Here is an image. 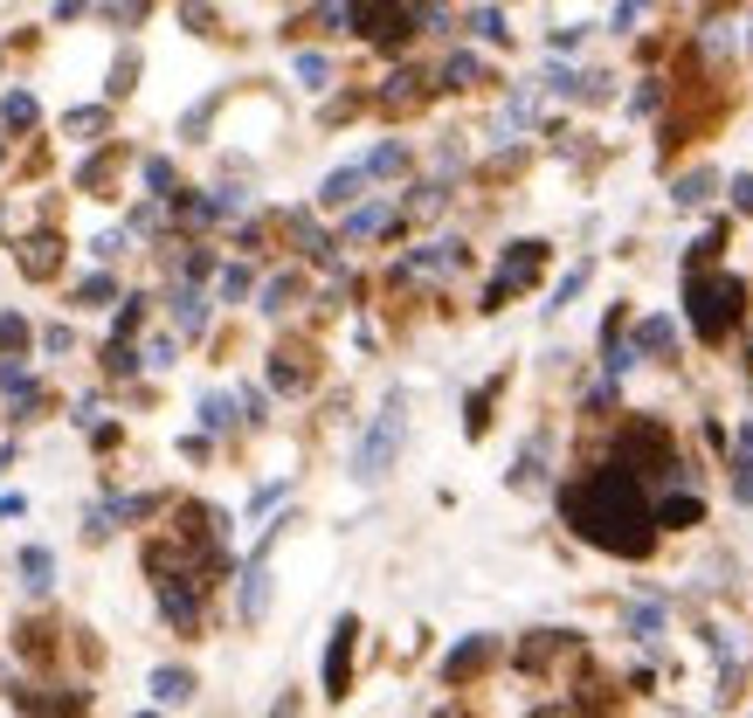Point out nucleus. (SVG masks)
<instances>
[{"label":"nucleus","instance_id":"1a4fd4ad","mask_svg":"<svg viewBox=\"0 0 753 718\" xmlns=\"http://www.w3.org/2000/svg\"><path fill=\"white\" fill-rule=\"evenodd\" d=\"M242 621H263V608H270V539L256 546V560L242 566V594H235Z\"/></svg>","mask_w":753,"mask_h":718},{"label":"nucleus","instance_id":"2f4dec72","mask_svg":"<svg viewBox=\"0 0 753 718\" xmlns=\"http://www.w3.org/2000/svg\"><path fill=\"white\" fill-rule=\"evenodd\" d=\"M291 297H297V277H270L263 283V311H284Z\"/></svg>","mask_w":753,"mask_h":718},{"label":"nucleus","instance_id":"58836bf2","mask_svg":"<svg viewBox=\"0 0 753 718\" xmlns=\"http://www.w3.org/2000/svg\"><path fill=\"white\" fill-rule=\"evenodd\" d=\"M104 180H111V153H98V159L77 166V187H104Z\"/></svg>","mask_w":753,"mask_h":718},{"label":"nucleus","instance_id":"f257e3e1","mask_svg":"<svg viewBox=\"0 0 753 718\" xmlns=\"http://www.w3.org/2000/svg\"><path fill=\"white\" fill-rule=\"evenodd\" d=\"M560 512L588 546L601 553H623V560H643L656 546V504L643 498V477L629 463H601L588 470L580 484L560 490Z\"/></svg>","mask_w":753,"mask_h":718},{"label":"nucleus","instance_id":"4468645a","mask_svg":"<svg viewBox=\"0 0 753 718\" xmlns=\"http://www.w3.org/2000/svg\"><path fill=\"white\" fill-rule=\"evenodd\" d=\"M539 477H546V436H533V443L519 449V463H512V484H519V490H533Z\"/></svg>","mask_w":753,"mask_h":718},{"label":"nucleus","instance_id":"49530a36","mask_svg":"<svg viewBox=\"0 0 753 718\" xmlns=\"http://www.w3.org/2000/svg\"><path fill=\"white\" fill-rule=\"evenodd\" d=\"M0 518H22V498H0Z\"/></svg>","mask_w":753,"mask_h":718},{"label":"nucleus","instance_id":"4be33fe9","mask_svg":"<svg viewBox=\"0 0 753 718\" xmlns=\"http://www.w3.org/2000/svg\"><path fill=\"white\" fill-rule=\"evenodd\" d=\"M0 352H8V367L28 352V318H14V311H0Z\"/></svg>","mask_w":753,"mask_h":718},{"label":"nucleus","instance_id":"f8f14e48","mask_svg":"<svg viewBox=\"0 0 753 718\" xmlns=\"http://www.w3.org/2000/svg\"><path fill=\"white\" fill-rule=\"evenodd\" d=\"M699 518H705V504L691 498V490H677V498L656 504V525H671V533H685V525H699Z\"/></svg>","mask_w":753,"mask_h":718},{"label":"nucleus","instance_id":"79ce46f5","mask_svg":"<svg viewBox=\"0 0 753 718\" xmlns=\"http://www.w3.org/2000/svg\"><path fill=\"white\" fill-rule=\"evenodd\" d=\"M90 249H98V256H104V262H111V256H125V229H104V235H98V242H90Z\"/></svg>","mask_w":753,"mask_h":718},{"label":"nucleus","instance_id":"ddd939ff","mask_svg":"<svg viewBox=\"0 0 753 718\" xmlns=\"http://www.w3.org/2000/svg\"><path fill=\"white\" fill-rule=\"evenodd\" d=\"M55 262H63V256H55V235H28L22 242V270L28 277H55Z\"/></svg>","mask_w":753,"mask_h":718},{"label":"nucleus","instance_id":"412c9836","mask_svg":"<svg viewBox=\"0 0 753 718\" xmlns=\"http://www.w3.org/2000/svg\"><path fill=\"white\" fill-rule=\"evenodd\" d=\"M49 580H55V560L42 553V546H28V553H22V588H35V594H42Z\"/></svg>","mask_w":753,"mask_h":718},{"label":"nucleus","instance_id":"72a5a7b5","mask_svg":"<svg viewBox=\"0 0 753 718\" xmlns=\"http://www.w3.org/2000/svg\"><path fill=\"white\" fill-rule=\"evenodd\" d=\"M63 131H77V139H90V131H104V111H63Z\"/></svg>","mask_w":753,"mask_h":718},{"label":"nucleus","instance_id":"20e7f679","mask_svg":"<svg viewBox=\"0 0 753 718\" xmlns=\"http://www.w3.org/2000/svg\"><path fill=\"white\" fill-rule=\"evenodd\" d=\"M615 463H629L636 477H685V470H677V449H671V428H656V422H623Z\"/></svg>","mask_w":753,"mask_h":718},{"label":"nucleus","instance_id":"423d86ee","mask_svg":"<svg viewBox=\"0 0 753 718\" xmlns=\"http://www.w3.org/2000/svg\"><path fill=\"white\" fill-rule=\"evenodd\" d=\"M539 270H546V242H512V249H505V262H498V283L484 291V311H498L512 291H533Z\"/></svg>","mask_w":753,"mask_h":718},{"label":"nucleus","instance_id":"9d476101","mask_svg":"<svg viewBox=\"0 0 753 718\" xmlns=\"http://www.w3.org/2000/svg\"><path fill=\"white\" fill-rule=\"evenodd\" d=\"M492 656H498V642H492V636H477V642H463V650L443 664V677H449V684H457V677H477L484 664H492Z\"/></svg>","mask_w":753,"mask_h":718},{"label":"nucleus","instance_id":"4c0bfd02","mask_svg":"<svg viewBox=\"0 0 753 718\" xmlns=\"http://www.w3.org/2000/svg\"><path fill=\"white\" fill-rule=\"evenodd\" d=\"M139 318H145V297H125V311H118V332H111V338H118V346H125V338L139 332Z\"/></svg>","mask_w":753,"mask_h":718},{"label":"nucleus","instance_id":"ea45409f","mask_svg":"<svg viewBox=\"0 0 753 718\" xmlns=\"http://www.w3.org/2000/svg\"><path fill=\"white\" fill-rule=\"evenodd\" d=\"M242 291H250V270H242V262H229V270H221V297H229V305H235Z\"/></svg>","mask_w":753,"mask_h":718},{"label":"nucleus","instance_id":"f3484780","mask_svg":"<svg viewBox=\"0 0 753 718\" xmlns=\"http://www.w3.org/2000/svg\"><path fill=\"white\" fill-rule=\"evenodd\" d=\"M381 104H387V111L422 104V77H416V69H394V77H387V90H381Z\"/></svg>","mask_w":753,"mask_h":718},{"label":"nucleus","instance_id":"c9c22d12","mask_svg":"<svg viewBox=\"0 0 753 718\" xmlns=\"http://www.w3.org/2000/svg\"><path fill=\"white\" fill-rule=\"evenodd\" d=\"M145 187H153L159 201H174V166H166V159H145Z\"/></svg>","mask_w":753,"mask_h":718},{"label":"nucleus","instance_id":"5701e85b","mask_svg":"<svg viewBox=\"0 0 753 718\" xmlns=\"http://www.w3.org/2000/svg\"><path fill=\"white\" fill-rule=\"evenodd\" d=\"M387 215H394L387 201H367V207H353V215H346V235H373V229H387Z\"/></svg>","mask_w":753,"mask_h":718},{"label":"nucleus","instance_id":"a878e982","mask_svg":"<svg viewBox=\"0 0 753 718\" xmlns=\"http://www.w3.org/2000/svg\"><path fill=\"white\" fill-rule=\"evenodd\" d=\"M104 373H111V381H131V373H139V352L111 338V346H104Z\"/></svg>","mask_w":753,"mask_h":718},{"label":"nucleus","instance_id":"c756f323","mask_svg":"<svg viewBox=\"0 0 753 718\" xmlns=\"http://www.w3.org/2000/svg\"><path fill=\"white\" fill-rule=\"evenodd\" d=\"M367 174H408V145H394V139H387L381 153L367 159Z\"/></svg>","mask_w":753,"mask_h":718},{"label":"nucleus","instance_id":"473e14b6","mask_svg":"<svg viewBox=\"0 0 753 718\" xmlns=\"http://www.w3.org/2000/svg\"><path fill=\"white\" fill-rule=\"evenodd\" d=\"M470 28H477L484 42H505V35H512V28H505V14H498V8H477V14H470Z\"/></svg>","mask_w":753,"mask_h":718},{"label":"nucleus","instance_id":"37998d69","mask_svg":"<svg viewBox=\"0 0 753 718\" xmlns=\"http://www.w3.org/2000/svg\"><path fill=\"white\" fill-rule=\"evenodd\" d=\"M180 14H187V28H208V22H215V8H208V0H187Z\"/></svg>","mask_w":753,"mask_h":718},{"label":"nucleus","instance_id":"e433bc0d","mask_svg":"<svg viewBox=\"0 0 753 718\" xmlns=\"http://www.w3.org/2000/svg\"><path fill=\"white\" fill-rule=\"evenodd\" d=\"M580 283H588V262H574V277H567V283H560V291H553V305H546V311H567L574 297H580Z\"/></svg>","mask_w":753,"mask_h":718},{"label":"nucleus","instance_id":"bb28decb","mask_svg":"<svg viewBox=\"0 0 753 718\" xmlns=\"http://www.w3.org/2000/svg\"><path fill=\"white\" fill-rule=\"evenodd\" d=\"M705 194H712V174H685V180L671 187V201H677V207H699Z\"/></svg>","mask_w":753,"mask_h":718},{"label":"nucleus","instance_id":"6ab92c4d","mask_svg":"<svg viewBox=\"0 0 753 718\" xmlns=\"http://www.w3.org/2000/svg\"><path fill=\"white\" fill-rule=\"evenodd\" d=\"M153 697H166V705H187V697H194V670H153Z\"/></svg>","mask_w":753,"mask_h":718},{"label":"nucleus","instance_id":"a18cd8bd","mask_svg":"<svg viewBox=\"0 0 753 718\" xmlns=\"http://www.w3.org/2000/svg\"><path fill=\"white\" fill-rule=\"evenodd\" d=\"M650 0H623V8H615V28H636V14H643Z\"/></svg>","mask_w":753,"mask_h":718},{"label":"nucleus","instance_id":"f704fd0d","mask_svg":"<svg viewBox=\"0 0 753 718\" xmlns=\"http://www.w3.org/2000/svg\"><path fill=\"white\" fill-rule=\"evenodd\" d=\"M297 77H305L311 90H326V77H332V63H326V55H311V49H305V55H297Z\"/></svg>","mask_w":753,"mask_h":718},{"label":"nucleus","instance_id":"7c9ffc66","mask_svg":"<svg viewBox=\"0 0 753 718\" xmlns=\"http://www.w3.org/2000/svg\"><path fill=\"white\" fill-rule=\"evenodd\" d=\"M131 77H139V49H125L118 63H111V98H125V90H131Z\"/></svg>","mask_w":753,"mask_h":718},{"label":"nucleus","instance_id":"2eb2a0df","mask_svg":"<svg viewBox=\"0 0 753 718\" xmlns=\"http://www.w3.org/2000/svg\"><path fill=\"white\" fill-rule=\"evenodd\" d=\"M174 318H180V332H201V325H208V305H201L194 283H174Z\"/></svg>","mask_w":753,"mask_h":718},{"label":"nucleus","instance_id":"c03bdc74","mask_svg":"<svg viewBox=\"0 0 753 718\" xmlns=\"http://www.w3.org/2000/svg\"><path fill=\"white\" fill-rule=\"evenodd\" d=\"M732 207H740V215H753V174L732 180Z\"/></svg>","mask_w":753,"mask_h":718},{"label":"nucleus","instance_id":"dca6fc26","mask_svg":"<svg viewBox=\"0 0 753 718\" xmlns=\"http://www.w3.org/2000/svg\"><path fill=\"white\" fill-rule=\"evenodd\" d=\"M270 381L284 387V394H297V387H311V367H305V352H277L270 359Z\"/></svg>","mask_w":753,"mask_h":718},{"label":"nucleus","instance_id":"0eeeda50","mask_svg":"<svg viewBox=\"0 0 753 718\" xmlns=\"http://www.w3.org/2000/svg\"><path fill=\"white\" fill-rule=\"evenodd\" d=\"M159 615L174 621L180 636H194V629H201V580H187V574H159Z\"/></svg>","mask_w":753,"mask_h":718},{"label":"nucleus","instance_id":"cd10ccee","mask_svg":"<svg viewBox=\"0 0 753 718\" xmlns=\"http://www.w3.org/2000/svg\"><path fill=\"white\" fill-rule=\"evenodd\" d=\"M732 498L753 512V449H740V457H732Z\"/></svg>","mask_w":753,"mask_h":718},{"label":"nucleus","instance_id":"9b49d317","mask_svg":"<svg viewBox=\"0 0 753 718\" xmlns=\"http://www.w3.org/2000/svg\"><path fill=\"white\" fill-rule=\"evenodd\" d=\"M360 187H367V166H339V174L318 187V201H326V207H353V201H360Z\"/></svg>","mask_w":753,"mask_h":718},{"label":"nucleus","instance_id":"39448f33","mask_svg":"<svg viewBox=\"0 0 753 718\" xmlns=\"http://www.w3.org/2000/svg\"><path fill=\"white\" fill-rule=\"evenodd\" d=\"M346 22L360 28L367 42H381V49H401L408 35H416V28H408L416 14H408L401 0H346Z\"/></svg>","mask_w":753,"mask_h":718},{"label":"nucleus","instance_id":"393cba45","mask_svg":"<svg viewBox=\"0 0 753 718\" xmlns=\"http://www.w3.org/2000/svg\"><path fill=\"white\" fill-rule=\"evenodd\" d=\"M492 401H498V381H492V387H477V394H470V422H463V428H470V436H484V428H492Z\"/></svg>","mask_w":753,"mask_h":718},{"label":"nucleus","instance_id":"b1692460","mask_svg":"<svg viewBox=\"0 0 753 718\" xmlns=\"http://www.w3.org/2000/svg\"><path fill=\"white\" fill-rule=\"evenodd\" d=\"M35 118H42V111H35V98H28V90H8V104H0V125H14V131H28Z\"/></svg>","mask_w":753,"mask_h":718},{"label":"nucleus","instance_id":"f03ea898","mask_svg":"<svg viewBox=\"0 0 753 718\" xmlns=\"http://www.w3.org/2000/svg\"><path fill=\"white\" fill-rule=\"evenodd\" d=\"M685 305H691V325H699V338H719L740 325V305H746V291H740V277H719V270H691L685 277Z\"/></svg>","mask_w":753,"mask_h":718},{"label":"nucleus","instance_id":"aec40b11","mask_svg":"<svg viewBox=\"0 0 753 718\" xmlns=\"http://www.w3.org/2000/svg\"><path fill=\"white\" fill-rule=\"evenodd\" d=\"M671 346H677L671 318H643V325H636V352H671Z\"/></svg>","mask_w":753,"mask_h":718},{"label":"nucleus","instance_id":"a211bd4d","mask_svg":"<svg viewBox=\"0 0 753 718\" xmlns=\"http://www.w3.org/2000/svg\"><path fill=\"white\" fill-rule=\"evenodd\" d=\"M443 84H449V90H470V84H484V63H477L470 49H457V55L443 63Z\"/></svg>","mask_w":753,"mask_h":718},{"label":"nucleus","instance_id":"a19ab883","mask_svg":"<svg viewBox=\"0 0 753 718\" xmlns=\"http://www.w3.org/2000/svg\"><path fill=\"white\" fill-rule=\"evenodd\" d=\"M201 422H208V428H229V401H221V394H208V401H201Z\"/></svg>","mask_w":753,"mask_h":718},{"label":"nucleus","instance_id":"6e6552de","mask_svg":"<svg viewBox=\"0 0 753 718\" xmlns=\"http://www.w3.org/2000/svg\"><path fill=\"white\" fill-rule=\"evenodd\" d=\"M353 636H360V621L339 615L332 650H326V697H346V684H353Z\"/></svg>","mask_w":753,"mask_h":718},{"label":"nucleus","instance_id":"c85d7f7f","mask_svg":"<svg viewBox=\"0 0 753 718\" xmlns=\"http://www.w3.org/2000/svg\"><path fill=\"white\" fill-rule=\"evenodd\" d=\"M118 297V277H84L77 283V305H111Z\"/></svg>","mask_w":753,"mask_h":718},{"label":"nucleus","instance_id":"7ed1b4c3","mask_svg":"<svg viewBox=\"0 0 753 718\" xmlns=\"http://www.w3.org/2000/svg\"><path fill=\"white\" fill-rule=\"evenodd\" d=\"M401 443H408V401H401V394H387V408L373 414V428L360 436V449H353V477L381 484L387 470H394V457H401Z\"/></svg>","mask_w":753,"mask_h":718}]
</instances>
